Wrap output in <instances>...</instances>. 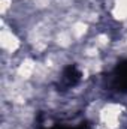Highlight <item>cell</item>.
<instances>
[{
    "label": "cell",
    "mask_w": 127,
    "mask_h": 129,
    "mask_svg": "<svg viewBox=\"0 0 127 129\" xmlns=\"http://www.w3.org/2000/svg\"><path fill=\"white\" fill-rule=\"evenodd\" d=\"M96 129L127 128V105L121 101H103L93 113Z\"/></svg>",
    "instance_id": "cell-1"
},
{
    "label": "cell",
    "mask_w": 127,
    "mask_h": 129,
    "mask_svg": "<svg viewBox=\"0 0 127 129\" xmlns=\"http://www.w3.org/2000/svg\"><path fill=\"white\" fill-rule=\"evenodd\" d=\"M108 18L120 27L127 24V0H105Z\"/></svg>",
    "instance_id": "cell-3"
},
{
    "label": "cell",
    "mask_w": 127,
    "mask_h": 129,
    "mask_svg": "<svg viewBox=\"0 0 127 129\" xmlns=\"http://www.w3.org/2000/svg\"><path fill=\"white\" fill-rule=\"evenodd\" d=\"M27 47L24 35L15 29L12 23L2 18V29H0V48L3 54V60H14L24 54V48Z\"/></svg>",
    "instance_id": "cell-2"
}]
</instances>
